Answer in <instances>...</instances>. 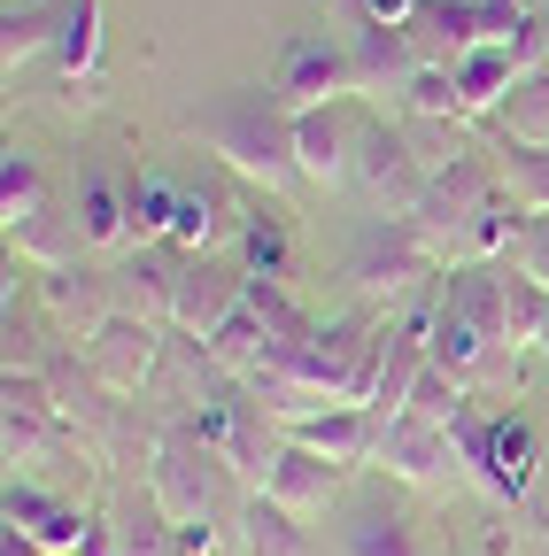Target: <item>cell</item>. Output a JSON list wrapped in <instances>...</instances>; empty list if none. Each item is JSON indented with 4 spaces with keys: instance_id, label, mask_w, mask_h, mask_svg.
Segmentation results:
<instances>
[{
    "instance_id": "cell-1",
    "label": "cell",
    "mask_w": 549,
    "mask_h": 556,
    "mask_svg": "<svg viewBox=\"0 0 549 556\" xmlns=\"http://www.w3.org/2000/svg\"><path fill=\"white\" fill-rule=\"evenodd\" d=\"M155 510L178 526V548H186V556H210V526L240 510L233 464L201 441L194 426L163 433V448H155Z\"/></svg>"
},
{
    "instance_id": "cell-2",
    "label": "cell",
    "mask_w": 549,
    "mask_h": 556,
    "mask_svg": "<svg viewBox=\"0 0 549 556\" xmlns=\"http://www.w3.org/2000/svg\"><path fill=\"white\" fill-rule=\"evenodd\" d=\"M201 131H210V148L240 178H255L263 193H287L302 178V163H295V116H287V101L271 93V86H240Z\"/></svg>"
},
{
    "instance_id": "cell-3",
    "label": "cell",
    "mask_w": 549,
    "mask_h": 556,
    "mask_svg": "<svg viewBox=\"0 0 549 556\" xmlns=\"http://www.w3.org/2000/svg\"><path fill=\"white\" fill-rule=\"evenodd\" d=\"M349 278H357V294L364 302H410L426 287V278H441V255L410 232L402 217H387V225H372L364 240H357V255H349Z\"/></svg>"
},
{
    "instance_id": "cell-4",
    "label": "cell",
    "mask_w": 549,
    "mask_h": 556,
    "mask_svg": "<svg viewBox=\"0 0 549 556\" xmlns=\"http://www.w3.org/2000/svg\"><path fill=\"white\" fill-rule=\"evenodd\" d=\"M457 448H464V471L488 486L496 503H526L534 495V426L526 417H464Z\"/></svg>"
},
{
    "instance_id": "cell-5",
    "label": "cell",
    "mask_w": 549,
    "mask_h": 556,
    "mask_svg": "<svg viewBox=\"0 0 549 556\" xmlns=\"http://www.w3.org/2000/svg\"><path fill=\"white\" fill-rule=\"evenodd\" d=\"M387 479L402 486H464V448H457V426H434V417H387V433H379V456H372Z\"/></svg>"
},
{
    "instance_id": "cell-6",
    "label": "cell",
    "mask_w": 549,
    "mask_h": 556,
    "mask_svg": "<svg viewBox=\"0 0 549 556\" xmlns=\"http://www.w3.org/2000/svg\"><path fill=\"white\" fill-rule=\"evenodd\" d=\"M271 93L287 101V116H302V109H333V101L364 93V70H357L349 39H287Z\"/></svg>"
},
{
    "instance_id": "cell-7",
    "label": "cell",
    "mask_w": 549,
    "mask_h": 556,
    "mask_svg": "<svg viewBox=\"0 0 549 556\" xmlns=\"http://www.w3.org/2000/svg\"><path fill=\"white\" fill-rule=\"evenodd\" d=\"M426 178H434V163L419 155V139L387 131V124H364V139H357V186L387 208V217H410L419 193H426Z\"/></svg>"
},
{
    "instance_id": "cell-8",
    "label": "cell",
    "mask_w": 549,
    "mask_h": 556,
    "mask_svg": "<svg viewBox=\"0 0 549 556\" xmlns=\"http://www.w3.org/2000/svg\"><path fill=\"white\" fill-rule=\"evenodd\" d=\"M379 433H387V409H379V402H333V409L287 417V441H295V448H317V456L349 464V471L379 456Z\"/></svg>"
},
{
    "instance_id": "cell-9",
    "label": "cell",
    "mask_w": 549,
    "mask_h": 556,
    "mask_svg": "<svg viewBox=\"0 0 549 556\" xmlns=\"http://www.w3.org/2000/svg\"><path fill=\"white\" fill-rule=\"evenodd\" d=\"M240 294H248V270H225V263H210V255H186L171 325H186L194 340H217V332L240 317Z\"/></svg>"
},
{
    "instance_id": "cell-10",
    "label": "cell",
    "mask_w": 549,
    "mask_h": 556,
    "mask_svg": "<svg viewBox=\"0 0 549 556\" xmlns=\"http://www.w3.org/2000/svg\"><path fill=\"white\" fill-rule=\"evenodd\" d=\"M357 139H364V124L349 116V101H333V109H302L295 116V163H302V178H357Z\"/></svg>"
},
{
    "instance_id": "cell-11",
    "label": "cell",
    "mask_w": 549,
    "mask_h": 556,
    "mask_svg": "<svg viewBox=\"0 0 549 556\" xmlns=\"http://www.w3.org/2000/svg\"><path fill=\"white\" fill-rule=\"evenodd\" d=\"M340 479H349V464H333V456L287 441L279 464H271V479H263V495H271V503H287L295 518H325V510L340 503Z\"/></svg>"
},
{
    "instance_id": "cell-12",
    "label": "cell",
    "mask_w": 549,
    "mask_h": 556,
    "mask_svg": "<svg viewBox=\"0 0 549 556\" xmlns=\"http://www.w3.org/2000/svg\"><path fill=\"white\" fill-rule=\"evenodd\" d=\"M0 510H9V526H16L24 541H39L47 556H78V541L93 533V518H78L71 503L39 495L32 479H16V486H9V503H0Z\"/></svg>"
},
{
    "instance_id": "cell-13",
    "label": "cell",
    "mask_w": 549,
    "mask_h": 556,
    "mask_svg": "<svg viewBox=\"0 0 549 556\" xmlns=\"http://www.w3.org/2000/svg\"><path fill=\"white\" fill-rule=\"evenodd\" d=\"M93 371L109 394H140V379L155 371V325L148 317H109L93 332Z\"/></svg>"
},
{
    "instance_id": "cell-14",
    "label": "cell",
    "mask_w": 549,
    "mask_h": 556,
    "mask_svg": "<svg viewBox=\"0 0 549 556\" xmlns=\"http://www.w3.org/2000/svg\"><path fill=\"white\" fill-rule=\"evenodd\" d=\"M233 541H240V556H317L310 533H302V518H295L287 503H271L263 486H255V495H240V510H233Z\"/></svg>"
},
{
    "instance_id": "cell-15",
    "label": "cell",
    "mask_w": 549,
    "mask_h": 556,
    "mask_svg": "<svg viewBox=\"0 0 549 556\" xmlns=\"http://www.w3.org/2000/svg\"><path fill=\"white\" fill-rule=\"evenodd\" d=\"M426 348H434V364H441V371H457L464 387H472L479 371H488V364L503 356V348H496L488 332H479L457 302H434V317H426Z\"/></svg>"
},
{
    "instance_id": "cell-16",
    "label": "cell",
    "mask_w": 549,
    "mask_h": 556,
    "mask_svg": "<svg viewBox=\"0 0 549 556\" xmlns=\"http://www.w3.org/2000/svg\"><path fill=\"white\" fill-rule=\"evenodd\" d=\"M449 70H457V93H464V116H488V109H503V101H511V86L526 78V62H519V47H472V54H457Z\"/></svg>"
},
{
    "instance_id": "cell-17",
    "label": "cell",
    "mask_w": 549,
    "mask_h": 556,
    "mask_svg": "<svg viewBox=\"0 0 549 556\" xmlns=\"http://www.w3.org/2000/svg\"><path fill=\"white\" fill-rule=\"evenodd\" d=\"M426 364H434V348H426V317H419V325H402V332H387V364H379L372 402H379L387 417H402V409H410V394H419V379H426Z\"/></svg>"
},
{
    "instance_id": "cell-18",
    "label": "cell",
    "mask_w": 549,
    "mask_h": 556,
    "mask_svg": "<svg viewBox=\"0 0 549 556\" xmlns=\"http://www.w3.org/2000/svg\"><path fill=\"white\" fill-rule=\"evenodd\" d=\"M0 217H9V240L16 248L47 225V178H39V155H24V148L0 155Z\"/></svg>"
},
{
    "instance_id": "cell-19",
    "label": "cell",
    "mask_w": 549,
    "mask_h": 556,
    "mask_svg": "<svg viewBox=\"0 0 549 556\" xmlns=\"http://www.w3.org/2000/svg\"><path fill=\"white\" fill-rule=\"evenodd\" d=\"M101 9L109 0H71L62 9V70H71V101H93V70H101Z\"/></svg>"
},
{
    "instance_id": "cell-20",
    "label": "cell",
    "mask_w": 549,
    "mask_h": 556,
    "mask_svg": "<svg viewBox=\"0 0 549 556\" xmlns=\"http://www.w3.org/2000/svg\"><path fill=\"white\" fill-rule=\"evenodd\" d=\"M78 240L86 248H116L124 232H132V193H116V178H101V170H86L78 178Z\"/></svg>"
},
{
    "instance_id": "cell-21",
    "label": "cell",
    "mask_w": 549,
    "mask_h": 556,
    "mask_svg": "<svg viewBox=\"0 0 549 556\" xmlns=\"http://www.w3.org/2000/svg\"><path fill=\"white\" fill-rule=\"evenodd\" d=\"M109 287H116V278H101V270H54L47 278V302H54V317L62 325H78L86 340L109 325Z\"/></svg>"
},
{
    "instance_id": "cell-22",
    "label": "cell",
    "mask_w": 549,
    "mask_h": 556,
    "mask_svg": "<svg viewBox=\"0 0 549 556\" xmlns=\"http://www.w3.org/2000/svg\"><path fill=\"white\" fill-rule=\"evenodd\" d=\"M217 240H225V193H210V186H178V208H171V248L210 255Z\"/></svg>"
},
{
    "instance_id": "cell-23",
    "label": "cell",
    "mask_w": 549,
    "mask_h": 556,
    "mask_svg": "<svg viewBox=\"0 0 549 556\" xmlns=\"http://www.w3.org/2000/svg\"><path fill=\"white\" fill-rule=\"evenodd\" d=\"M349 556H419V533H410V518L395 503H364L349 518V541H340Z\"/></svg>"
},
{
    "instance_id": "cell-24",
    "label": "cell",
    "mask_w": 549,
    "mask_h": 556,
    "mask_svg": "<svg viewBox=\"0 0 549 556\" xmlns=\"http://www.w3.org/2000/svg\"><path fill=\"white\" fill-rule=\"evenodd\" d=\"M503 139H519V148H549V70H526V78L511 86V101L496 109Z\"/></svg>"
},
{
    "instance_id": "cell-25",
    "label": "cell",
    "mask_w": 549,
    "mask_h": 556,
    "mask_svg": "<svg viewBox=\"0 0 549 556\" xmlns=\"http://www.w3.org/2000/svg\"><path fill=\"white\" fill-rule=\"evenodd\" d=\"M496 170H503V193L526 208V217H549V148H519V139H503Z\"/></svg>"
},
{
    "instance_id": "cell-26",
    "label": "cell",
    "mask_w": 549,
    "mask_h": 556,
    "mask_svg": "<svg viewBox=\"0 0 549 556\" xmlns=\"http://www.w3.org/2000/svg\"><path fill=\"white\" fill-rule=\"evenodd\" d=\"M62 9H9L0 16V62L9 70H24L32 54H47V47H62Z\"/></svg>"
},
{
    "instance_id": "cell-27",
    "label": "cell",
    "mask_w": 549,
    "mask_h": 556,
    "mask_svg": "<svg viewBox=\"0 0 549 556\" xmlns=\"http://www.w3.org/2000/svg\"><path fill=\"white\" fill-rule=\"evenodd\" d=\"M410 417H434V426H464V379L457 371H441V364H426V379H419V394H410Z\"/></svg>"
},
{
    "instance_id": "cell-28",
    "label": "cell",
    "mask_w": 549,
    "mask_h": 556,
    "mask_svg": "<svg viewBox=\"0 0 549 556\" xmlns=\"http://www.w3.org/2000/svg\"><path fill=\"white\" fill-rule=\"evenodd\" d=\"M240 248H248V270H255V278H279V270H287V225L263 217V208H248V217H240Z\"/></svg>"
},
{
    "instance_id": "cell-29",
    "label": "cell",
    "mask_w": 549,
    "mask_h": 556,
    "mask_svg": "<svg viewBox=\"0 0 549 556\" xmlns=\"http://www.w3.org/2000/svg\"><path fill=\"white\" fill-rule=\"evenodd\" d=\"M171 208H178V186L163 170H148L140 186H132V232H148V240H171Z\"/></svg>"
},
{
    "instance_id": "cell-30",
    "label": "cell",
    "mask_w": 549,
    "mask_h": 556,
    "mask_svg": "<svg viewBox=\"0 0 549 556\" xmlns=\"http://www.w3.org/2000/svg\"><path fill=\"white\" fill-rule=\"evenodd\" d=\"M511 263L534 278V287L549 294V217H526V232H519V248H511Z\"/></svg>"
},
{
    "instance_id": "cell-31",
    "label": "cell",
    "mask_w": 549,
    "mask_h": 556,
    "mask_svg": "<svg viewBox=\"0 0 549 556\" xmlns=\"http://www.w3.org/2000/svg\"><path fill=\"white\" fill-rule=\"evenodd\" d=\"M364 9H372V24H410V16H419V0H364Z\"/></svg>"
},
{
    "instance_id": "cell-32",
    "label": "cell",
    "mask_w": 549,
    "mask_h": 556,
    "mask_svg": "<svg viewBox=\"0 0 549 556\" xmlns=\"http://www.w3.org/2000/svg\"><path fill=\"white\" fill-rule=\"evenodd\" d=\"M333 16H340V31H349V39L372 24V9H364V0H333Z\"/></svg>"
},
{
    "instance_id": "cell-33",
    "label": "cell",
    "mask_w": 549,
    "mask_h": 556,
    "mask_svg": "<svg viewBox=\"0 0 549 556\" xmlns=\"http://www.w3.org/2000/svg\"><path fill=\"white\" fill-rule=\"evenodd\" d=\"M78 556H124V548H116V533H109V526H93V533L78 541Z\"/></svg>"
},
{
    "instance_id": "cell-34",
    "label": "cell",
    "mask_w": 549,
    "mask_h": 556,
    "mask_svg": "<svg viewBox=\"0 0 549 556\" xmlns=\"http://www.w3.org/2000/svg\"><path fill=\"white\" fill-rule=\"evenodd\" d=\"M0 556H47V548H39V541H24V533L9 526V533H0Z\"/></svg>"
},
{
    "instance_id": "cell-35",
    "label": "cell",
    "mask_w": 549,
    "mask_h": 556,
    "mask_svg": "<svg viewBox=\"0 0 549 556\" xmlns=\"http://www.w3.org/2000/svg\"><path fill=\"white\" fill-rule=\"evenodd\" d=\"M541 364H549V325H541Z\"/></svg>"
}]
</instances>
